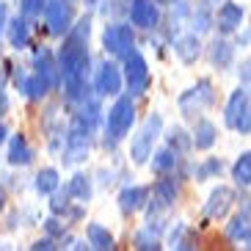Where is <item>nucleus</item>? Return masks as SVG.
<instances>
[{"label":"nucleus","instance_id":"nucleus-2","mask_svg":"<svg viewBox=\"0 0 251 251\" xmlns=\"http://www.w3.org/2000/svg\"><path fill=\"white\" fill-rule=\"evenodd\" d=\"M97 127L89 125L83 116L75 113L72 125L67 130V138H64V163L72 166V163H83L89 157V149H91V135H94Z\"/></svg>","mask_w":251,"mask_h":251},{"label":"nucleus","instance_id":"nucleus-27","mask_svg":"<svg viewBox=\"0 0 251 251\" xmlns=\"http://www.w3.org/2000/svg\"><path fill=\"white\" fill-rule=\"evenodd\" d=\"M135 249H141V251L160 249V224L149 221L144 229H138V235H135Z\"/></svg>","mask_w":251,"mask_h":251},{"label":"nucleus","instance_id":"nucleus-9","mask_svg":"<svg viewBox=\"0 0 251 251\" xmlns=\"http://www.w3.org/2000/svg\"><path fill=\"white\" fill-rule=\"evenodd\" d=\"M45 25L52 36H67L69 28H72V6H69V0H47Z\"/></svg>","mask_w":251,"mask_h":251},{"label":"nucleus","instance_id":"nucleus-25","mask_svg":"<svg viewBox=\"0 0 251 251\" xmlns=\"http://www.w3.org/2000/svg\"><path fill=\"white\" fill-rule=\"evenodd\" d=\"M86 240H89V249L97 251H111L113 249V235L102 224H89L86 226Z\"/></svg>","mask_w":251,"mask_h":251},{"label":"nucleus","instance_id":"nucleus-15","mask_svg":"<svg viewBox=\"0 0 251 251\" xmlns=\"http://www.w3.org/2000/svg\"><path fill=\"white\" fill-rule=\"evenodd\" d=\"M226 237L232 243H246L251 237V199H243L240 213L226 224Z\"/></svg>","mask_w":251,"mask_h":251},{"label":"nucleus","instance_id":"nucleus-4","mask_svg":"<svg viewBox=\"0 0 251 251\" xmlns=\"http://www.w3.org/2000/svg\"><path fill=\"white\" fill-rule=\"evenodd\" d=\"M213 102H215V89H213V80H210V77L196 80V86H191L188 91H182L179 100H177L179 113H182L185 119H196L204 108H210Z\"/></svg>","mask_w":251,"mask_h":251},{"label":"nucleus","instance_id":"nucleus-18","mask_svg":"<svg viewBox=\"0 0 251 251\" xmlns=\"http://www.w3.org/2000/svg\"><path fill=\"white\" fill-rule=\"evenodd\" d=\"M6 157H8L11 166H28V163L33 160V149H30L28 138H25L23 133L8 138V155Z\"/></svg>","mask_w":251,"mask_h":251},{"label":"nucleus","instance_id":"nucleus-42","mask_svg":"<svg viewBox=\"0 0 251 251\" xmlns=\"http://www.w3.org/2000/svg\"><path fill=\"white\" fill-rule=\"evenodd\" d=\"M157 3H169V6H171V3H177V0H157Z\"/></svg>","mask_w":251,"mask_h":251},{"label":"nucleus","instance_id":"nucleus-12","mask_svg":"<svg viewBox=\"0 0 251 251\" xmlns=\"http://www.w3.org/2000/svg\"><path fill=\"white\" fill-rule=\"evenodd\" d=\"M243 6L240 3H232V0H226L218 11H215V25H218V33H224V36H229V33H235V30L243 28Z\"/></svg>","mask_w":251,"mask_h":251},{"label":"nucleus","instance_id":"nucleus-8","mask_svg":"<svg viewBox=\"0 0 251 251\" xmlns=\"http://www.w3.org/2000/svg\"><path fill=\"white\" fill-rule=\"evenodd\" d=\"M125 86V72L113 64V61H102L94 75V91L97 97H119Z\"/></svg>","mask_w":251,"mask_h":251},{"label":"nucleus","instance_id":"nucleus-35","mask_svg":"<svg viewBox=\"0 0 251 251\" xmlns=\"http://www.w3.org/2000/svg\"><path fill=\"white\" fill-rule=\"evenodd\" d=\"M240 135H249L251 133V102H249V108L243 111V116H240V122H237V127H235Z\"/></svg>","mask_w":251,"mask_h":251},{"label":"nucleus","instance_id":"nucleus-19","mask_svg":"<svg viewBox=\"0 0 251 251\" xmlns=\"http://www.w3.org/2000/svg\"><path fill=\"white\" fill-rule=\"evenodd\" d=\"M179 152L177 149H171V147H166V149H160V152H155L152 155V163H149V169L155 171L157 177H163V174H174L177 171V166H179Z\"/></svg>","mask_w":251,"mask_h":251},{"label":"nucleus","instance_id":"nucleus-1","mask_svg":"<svg viewBox=\"0 0 251 251\" xmlns=\"http://www.w3.org/2000/svg\"><path fill=\"white\" fill-rule=\"evenodd\" d=\"M135 125V102L133 94H119L116 102L111 105L108 119H105V138H111V144H119L122 138L130 135Z\"/></svg>","mask_w":251,"mask_h":251},{"label":"nucleus","instance_id":"nucleus-30","mask_svg":"<svg viewBox=\"0 0 251 251\" xmlns=\"http://www.w3.org/2000/svg\"><path fill=\"white\" fill-rule=\"evenodd\" d=\"M166 141H169L171 149H177L179 155H182V152H188V149L193 147V135L185 133L182 127H171L169 133H166Z\"/></svg>","mask_w":251,"mask_h":251},{"label":"nucleus","instance_id":"nucleus-23","mask_svg":"<svg viewBox=\"0 0 251 251\" xmlns=\"http://www.w3.org/2000/svg\"><path fill=\"white\" fill-rule=\"evenodd\" d=\"M17 83H20V91H23V94L28 97L30 102H39V100H45L47 91H50V86H47V83L42 80V77H39L36 72L28 75V77H20Z\"/></svg>","mask_w":251,"mask_h":251},{"label":"nucleus","instance_id":"nucleus-31","mask_svg":"<svg viewBox=\"0 0 251 251\" xmlns=\"http://www.w3.org/2000/svg\"><path fill=\"white\" fill-rule=\"evenodd\" d=\"M213 25H215V17L210 14V8H207V6H199L191 14V30H193V33H207Z\"/></svg>","mask_w":251,"mask_h":251},{"label":"nucleus","instance_id":"nucleus-5","mask_svg":"<svg viewBox=\"0 0 251 251\" xmlns=\"http://www.w3.org/2000/svg\"><path fill=\"white\" fill-rule=\"evenodd\" d=\"M125 86H127V94H133V97H141V94H147L149 89V83H152V75H149V64L147 58L141 55L138 50H133L130 55H125Z\"/></svg>","mask_w":251,"mask_h":251},{"label":"nucleus","instance_id":"nucleus-41","mask_svg":"<svg viewBox=\"0 0 251 251\" xmlns=\"http://www.w3.org/2000/svg\"><path fill=\"white\" fill-rule=\"evenodd\" d=\"M97 3H102V0H86V6H97Z\"/></svg>","mask_w":251,"mask_h":251},{"label":"nucleus","instance_id":"nucleus-38","mask_svg":"<svg viewBox=\"0 0 251 251\" xmlns=\"http://www.w3.org/2000/svg\"><path fill=\"white\" fill-rule=\"evenodd\" d=\"M6 138H8V127L3 125V122H0V144H3V141H6Z\"/></svg>","mask_w":251,"mask_h":251},{"label":"nucleus","instance_id":"nucleus-37","mask_svg":"<svg viewBox=\"0 0 251 251\" xmlns=\"http://www.w3.org/2000/svg\"><path fill=\"white\" fill-rule=\"evenodd\" d=\"M3 28H8V14H6V3L0 0V33H3Z\"/></svg>","mask_w":251,"mask_h":251},{"label":"nucleus","instance_id":"nucleus-6","mask_svg":"<svg viewBox=\"0 0 251 251\" xmlns=\"http://www.w3.org/2000/svg\"><path fill=\"white\" fill-rule=\"evenodd\" d=\"M102 47L105 52H111L113 58H125L135 50V33L130 25H122V23H111L105 25L102 30Z\"/></svg>","mask_w":251,"mask_h":251},{"label":"nucleus","instance_id":"nucleus-10","mask_svg":"<svg viewBox=\"0 0 251 251\" xmlns=\"http://www.w3.org/2000/svg\"><path fill=\"white\" fill-rule=\"evenodd\" d=\"M130 23L141 30H155L160 25V3L157 0H130Z\"/></svg>","mask_w":251,"mask_h":251},{"label":"nucleus","instance_id":"nucleus-17","mask_svg":"<svg viewBox=\"0 0 251 251\" xmlns=\"http://www.w3.org/2000/svg\"><path fill=\"white\" fill-rule=\"evenodd\" d=\"M174 52H177V58L182 61V64H196L201 55V42H199V33H182V36L174 39Z\"/></svg>","mask_w":251,"mask_h":251},{"label":"nucleus","instance_id":"nucleus-29","mask_svg":"<svg viewBox=\"0 0 251 251\" xmlns=\"http://www.w3.org/2000/svg\"><path fill=\"white\" fill-rule=\"evenodd\" d=\"M221 171H224V160H221V157H207L201 166H196V171H193V179H196V182H204V179L218 177Z\"/></svg>","mask_w":251,"mask_h":251},{"label":"nucleus","instance_id":"nucleus-44","mask_svg":"<svg viewBox=\"0 0 251 251\" xmlns=\"http://www.w3.org/2000/svg\"><path fill=\"white\" fill-rule=\"evenodd\" d=\"M249 77H251V64H249Z\"/></svg>","mask_w":251,"mask_h":251},{"label":"nucleus","instance_id":"nucleus-20","mask_svg":"<svg viewBox=\"0 0 251 251\" xmlns=\"http://www.w3.org/2000/svg\"><path fill=\"white\" fill-rule=\"evenodd\" d=\"M8 45L14 47V50H25L30 45V23L25 14L14 17L8 23Z\"/></svg>","mask_w":251,"mask_h":251},{"label":"nucleus","instance_id":"nucleus-26","mask_svg":"<svg viewBox=\"0 0 251 251\" xmlns=\"http://www.w3.org/2000/svg\"><path fill=\"white\" fill-rule=\"evenodd\" d=\"M232 179H235L237 188H249L251 185V149L240 152L237 160L232 163Z\"/></svg>","mask_w":251,"mask_h":251},{"label":"nucleus","instance_id":"nucleus-3","mask_svg":"<svg viewBox=\"0 0 251 251\" xmlns=\"http://www.w3.org/2000/svg\"><path fill=\"white\" fill-rule=\"evenodd\" d=\"M163 135V119L160 113H152V116H147V122L141 125V130L133 135V141H130V160L135 163V166H144V163H149V157H152V147H155V141Z\"/></svg>","mask_w":251,"mask_h":251},{"label":"nucleus","instance_id":"nucleus-32","mask_svg":"<svg viewBox=\"0 0 251 251\" xmlns=\"http://www.w3.org/2000/svg\"><path fill=\"white\" fill-rule=\"evenodd\" d=\"M72 196H69V191H55L52 193V199H50V210H52V215H61V213H69V207H72Z\"/></svg>","mask_w":251,"mask_h":251},{"label":"nucleus","instance_id":"nucleus-14","mask_svg":"<svg viewBox=\"0 0 251 251\" xmlns=\"http://www.w3.org/2000/svg\"><path fill=\"white\" fill-rule=\"evenodd\" d=\"M232 204H235V191L218 185V188L207 196V201H204V215H207V218H213V221H218V218H224V215L229 213V207H232Z\"/></svg>","mask_w":251,"mask_h":251},{"label":"nucleus","instance_id":"nucleus-21","mask_svg":"<svg viewBox=\"0 0 251 251\" xmlns=\"http://www.w3.org/2000/svg\"><path fill=\"white\" fill-rule=\"evenodd\" d=\"M191 135H193V147L201 149V152H204V149H213L215 141H218V130H215V125L207 122V119H196Z\"/></svg>","mask_w":251,"mask_h":251},{"label":"nucleus","instance_id":"nucleus-34","mask_svg":"<svg viewBox=\"0 0 251 251\" xmlns=\"http://www.w3.org/2000/svg\"><path fill=\"white\" fill-rule=\"evenodd\" d=\"M45 229H47L50 237H64V232H67V226L58 221V215H50V218L45 221Z\"/></svg>","mask_w":251,"mask_h":251},{"label":"nucleus","instance_id":"nucleus-36","mask_svg":"<svg viewBox=\"0 0 251 251\" xmlns=\"http://www.w3.org/2000/svg\"><path fill=\"white\" fill-rule=\"evenodd\" d=\"M30 249H33V251H42V249H45V251H52V249H55V237L47 235V237H42V240H36Z\"/></svg>","mask_w":251,"mask_h":251},{"label":"nucleus","instance_id":"nucleus-13","mask_svg":"<svg viewBox=\"0 0 251 251\" xmlns=\"http://www.w3.org/2000/svg\"><path fill=\"white\" fill-rule=\"evenodd\" d=\"M149 193H152V188H147V185H127V188H122V193H119V210L125 215H133L138 210H144L149 201Z\"/></svg>","mask_w":251,"mask_h":251},{"label":"nucleus","instance_id":"nucleus-22","mask_svg":"<svg viewBox=\"0 0 251 251\" xmlns=\"http://www.w3.org/2000/svg\"><path fill=\"white\" fill-rule=\"evenodd\" d=\"M210 61L218 69H229L232 61H235V45L226 42V39H215L213 45H210Z\"/></svg>","mask_w":251,"mask_h":251},{"label":"nucleus","instance_id":"nucleus-33","mask_svg":"<svg viewBox=\"0 0 251 251\" xmlns=\"http://www.w3.org/2000/svg\"><path fill=\"white\" fill-rule=\"evenodd\" d=\"M45 6H47V0H20V11H23L28 20L42 17L45 14Z\"/></svg>","mask_w":251,"mask_h":251},{"label":"nucleus","instance_id":"nucleus-43","mask_svg":"<svg viewBox=\"0 0 251 251\" xmlns=\"http://www.w3.org/2000/svg\"><path fill=\"white\" fill-rule=\"evenodd\" d=\"M246 249H251V237H249V240H246Z\"/></svg>","mask_w":251,"mask_h":251},{"label":"nucleus","instance_id":"nucleus-11","mask_svg":"<svg viewBox=\"0 0 251 251\" xmlns=\"http://www.w3.org/2000/svg\"><path fill=\"white\" fill-rule=\"evenodd\" d=\"M33 69L50 89L61 86V67H58V55H52L50 50H36L33 55Z\"/></svg>","mask_w":251,"mask_h":251},{"label":"nucleus","instance_id":"nucleus-7","mask_svg":"<svg viewBox=\"0 0 251 251\" xmlns=\"http://www.w3.org/2000/svg\"><path fill=\"white\" fill-rule=\"evenodd\" d=\"M179 196V177L174 174H163L155 185H152V201H147L149 218H157L163 210H169Z\"/></svg>","mask_w":251,"mask_h":251},{"label":"nucleus","instance_id":"nucleus-16","mask_svg":"<svg viewBox=\"0 0 251 251\" xmlns=\"http://www.w3.org/2000/svg\"><path fill=\"white\" fill-rule=\"evenodd\" d=\"M249 102H251V97H249V91H246L243 86L232 91L229 100H226V108H224V125L235 130L237 122H240V116H243V111L249 108Z\"/></svg>","mask_w":251,"mask_h":251},{"label":"nucleus","instance_id":"nucleus-39","mask_svg":"<svg viewBox=\"0 0 251 251\" xmlns=\"http://www.w3.org/2000/svg\"><path fill=\"white\" fill-rule=\"evenodd\" d=\"M6 111V94H3V89H0V113Z\"/></svg>","mask_w":251,"mask_h":251},{"label":"nucleus","instance_id":"nucleus-28","mask_svg":"<svg viewBox=\"0 0 251 251\" xmlns=\"http://www.w3.org/2000/svg\"><path fill=\"white\" fill-rule=\"evenodd\" d=\"M67 191L72 199H77L80 204H86V201L91 199V177L89 174H75L72 179H69Z\"/></svg>","mask_w":251,"mask_h":251},{"label":"nucleus","instance_id":"nucleus-24","mask_svg":"<svg viewBox=\"0 0 251 251\" xmlns=\"http://www.w3.org/2000/svg\"><path fill=\"white\" fill-rule=\"evenodd\" d=\"M58 179H61L58 169L47 166V169H42L36 177H33V188H36L39 196H52V193L58 191Z\"/></svg>","mask_w":251,"mask_h":251},{"label":"nucleus","instance_id":"nucleus-40","mask_svg":"<svg viewBox=\"0 0 251 251\" xmlns=\"http://www.w3.org/2000/svg\"><path fill=\"white\" fill-rule=\"evenodd\" d=\"M3 207H6V193L0 191V210H3Z\"/></svg>","mask_w":251,"mask_h":251}]
</instances>
